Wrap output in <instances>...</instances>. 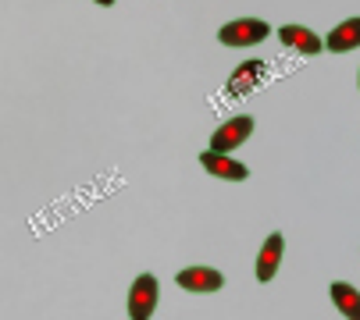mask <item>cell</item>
<instances>
[{
	"instance_id": "cell-6",
	"label": "cell",
	"mask_w": 360,
	"mask_h": 320,
	"mask_svg": "<svg viewBox=\"0 0 360 320\" xmlns=\"http://www.w3.org/2000/svg\"><path fill=\"white\" fill-rule=\"evenodd\" d=\"M278 39H282L285 46H292V50L307 53V58L321 53V46H325V39H321L318 32H311L307 25H282V29H278Z\"/></svg>"
},
{
	"instance_id": "cell-10",
	"label": "cell",
	"mask_w": 360,
	"mask_h": 320,
	"mask_svg": "<svg viewBox=\"0 0 360 320\" xmlns=\"http://www.w3.org/2000/svg\"><path fill=\"white\" fill-rule=\"evenodd\" d=\"M328 292H332V302H335V309H339L342 316H349V320H360V292H356L353 285H346V281H335Z\"/></svg>"
},
{
	"instance_id": "cell-4",
	"label": "cell",
	"mask_w": 360,
	"mask_h": 320,
	"mask_svg": "<svg viewBox=\"0 0 360 320\" xmlns=\"http://www.w3.org/2000/svg\"><path fill=\"white\" fill-rule=\"evenodd\" d=\"M250 132H253V118H246V114L229 118V121H225V125L214 132L211 149H218V153H232L236 146H243V142L250 139Z\"/></svg>"
},
{
	"instance_id": "cell-5",
	"label": "cell",
	"mask_w": 360,
	"mask_h": 320,
	"mask_svg": "<svg viewBox=\"0 0 360 320\" xmlns=\"http://www.w3.org/2000/svg\"><path fill=\"white\" fill-rule=\"evenodd\" d=\"M175 281L186 292H218L225 285L221 271H214V267H186V271H179Z\"/></svg>"
},
{
	"instance_id": "cell-1",
	"label": "cell",
	"mask_w": 360,
	"mask_h": 320,
	"mask_svg": "<svg viewBox=\"0 0 360 320\" xmlns=\"http://www.w3.org/2000/svg\"><path fill=\"white\" fill-rule=\"evenodd\" d=\"M158 295H161V285L153 274H139L129 288V316L132 320H150V313L158 309Z\"/></svg>"
},
{
	"instance_id": "cell-7",
	"label": "cell",
	"mask_w": 360,
	"mask_h": 320,
	"mask_svg": "<svg viewBox=\"0 0 360 320\" xmlns=\"http://www.w3.org/2000/svg\"><path fill=\"white\" fill-rule=\"evenodd\" d=\"M278 263H282V235H268L264 246H261V256H257V281H271L275 271H278Z\"/></svg>"
},
{
	"instance_id": "cell-8",
	"label": "cell",
	"mask_w": 360,
	"mask_h": 320,
	"mask_svg": "<svg viewBox=\"0 0 360 320\" xmlns=\"http://www.w3.org/2000/svg\"><path fill=\"white\" fill-rule=\"evenodd\" d=\"M325 46H328L332 53H346V50H356V46H360V18H346V22H339V25H335V29L328 32Z\"/></svg>"
},
{
	"instance_id": "cell-2",
	"label": "cell",
	"mask_w": 360,
	"mask_h": 320,
	"mask_svg": "<svg viewBox=\"0 0 360 320\" xmlns=\"http://www.w3.org/2000/svg\"><path fill=\"white\" fill-rule=\"evenodd\" d=\"M268 32H271V25L261 22V18H239V22H229V25L218 32V39H221L225 46H253V43L268 39Z\"/></svg>"
},
{
	"instance_id": "cell-9",
	"label": "cell",
	"mask_w": 360,
	"mask_h": 320,
	"mask_svg": "<svg viewBox=\"0 0 360 320\" xmlns=\"http://www.w3.org/2000/svg\"><path fill=\"white\" fill-rule=\"evenodd\" d=\"M264 82V61H246L236 68V75L229 79V93H250Z\"/></svg>"
},
{
	"instance_id": "cell-3",
	"label": "cell",
	"mask_w": 360,
	"mask_h": 320,
	"mask_svg": "<svg viewBox=\"0 0 360 320\" xmlns=\"http://www.w3.org/2000/svg\"><path fill=\"white\" fill-rule=\"evenodd\" d=\"M200 164L207 168V175H214V178H221V182H246V178H250L246 164H239V160H232L229 153H218V149L200 153Z\"/></svg>"
},
{
	"instance_id": "cell-11",
	"label": "cell",
	"mask_w": 360,
	"mask_h": 320,
	"mask_svg": "<svg viewBox=\"0 0 360 320\" xmlns=\"http://www.w3.org/2000/svg\"><path fill=\"white\" fill-rule=\"evenodd\" d=\"M96 4H104V8H111V4H115V0H96Z\"/></svg>"
}]
</instances>
